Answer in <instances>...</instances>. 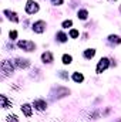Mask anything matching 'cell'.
I'll use <instances>...</instances> for the list:
<instances>
[{
	"instance_id": "cell-26",
	"label": "cell",
	"mask_w": 121,
	"mask_h": 122,
	"mask_svg": "<svg viewBox=\"0 0 121 122\" xmlns=\"http://www.w3.org/2000/svg\"><path fill=\"white\" fill-rule=\"evenodd\" d=\"M116 122H121V118H118V119H117V121H116Z\"/></svg>"
},
{
	"instance_id": "cell-3",
	"label": "cell",
	"mask_w": 121,
	"mask_h": 122,
	"mask_svg": "<svg viewBox=\"0 0 121 122\" xmlns=\"http://www.w3.org/2000/svg\"><path fill=\"white\" fill-rule=\"evenodd\" d=\"M50 95H51L53 99H60V98H64V97L70 95V90H67V88L59 85V87H54V88L50 91Z\"/></svg>"
},
{
	"instance_id": "cell-24",
	"label": "cell",
	"mask_w": 121,
	"mask_h": 122,
	"mask_svg": "<svg viewBox=\"0 0 121 122\" xmlns=\"http://www.w3.org/2000/svg\"><path fill=\"white\" fill-rule=\"evenodd\" d=\"M90 118H93V119L100 118V111H93V112H90Z\"/></svg>"
},
{
	"instance_id": "cell-20",
	"label": "cell",
	"mask_w": 121,
	"mask_h": 122,
	"mask_svg": "<svg viewBox=\"0 0 121 122\" xmlns=\"http://www.w3.org/2000/svg\"><path fill=\"white\" fill-rule=\"evenodd\" d=\"M68 36H70V38H78V36H80V31L76 30V29H70V31H68Z\"/></svg>"
},
{
	"instance_id": "cell-13",
	"label": "cell",
	"mask_w": 121,
	"mask_h": 122,
	"mask_svg": "<svg viewBox=\"0 0 121 122\" xmlns=\"http://www.w3.org/2000/svg\"><path fill=\"white\" fill-rule=\"evenodd\" d=\"M71 80H73L76 84H83V82H84V75H83L81 72H78V71H74V72L71 74Z\"/></svg>"
},
{
	"instance_id": "cell-17",
	"label": "cell",
	"mask_w": 121,
	"mask_h": 122,
	"mask_svg": "<svg viewBox=\"0 0 121 122\" xmlns=\"http://www.w3.org/2000/svg\"><path fill=\"white\" fill-rule=\"evenodd\" d=\"M61 62H63L64 65H70V64L73 62V56H71V54H63V56H61Z\"/></svg>"
},
{
	"instance_id": "cell-1",
	"label": "cell",
	"mask_w": 121,
	"mask_h": 122,
	"mask_svg": "<svg viewBox=\"0 0 121 122\" xmlns=\"http://www.w3.org/2000/svg\"><path fill=\"white\" fill-rule=\"evenodd\" d=\"M0 70H1V77L6 78V77L13 75V72H14V65L11 64L10 60H3L1 64H0Z\"/></svg>"
},
{
	"instance_id": "cell-8",
	"label": "cell",
	"mask_w": 121,
	"mask_h": 122,
	"mask_svg": "<svg viewBox=\"0 0 121 122\" xmlns=\"http://www.w3.org/2000/svg\"><path fill=\"white\" fill-rule=\"evenodd\" d=\"M14 64H16L17 68H20V70H26V68L30 67V60H27V58H22V57H16V58H14Z\"/></svg>"
},
{
	"instance_id": "cell-5",
	"label": "cell",
	"mask_w": 121,
	"mask_h": 122,
	"mask_svg": "<svg viewBox=\"0 0 121 122\" xmlns=\"http://www.w3.org/2000/svg\"><path fill=\"white\" fill-rule=\"evenodd\" d=\"M108 67H110V58L108 57H101L100 61L97 62V65H95V72L97 74H103Z\"/></svg>"
},
{
	"instance_id": "cell-18",
	"label": "cell",
	"mask_w": 121,
	"mask_h": 122,
	"mask_svg": "<svg viewBox=\"0 0 121 122\" xmlns=\"http://www.w3.org/2000/svg\"><path fill=\"white\" fill-rule=\"evenodd\" d=\"M77 17H78V20H87L88 19V11L86 9H81V10L77 11Z\"/></svg>"
},
{
	"instance_id": "cell-28",
	"label": "cell",
	"mask_w": 121,
	"mask_h": 122,
	"mask_svg": "<svg viewBox=\"0 0 121 122\" xmlns=\"http://www.w3.org/2000/svg\"><path fill=\"white\" fill-rule=\"evenodd\" d=\"M120 13H121V4H120Z\"/></svg>"
},
{
	"instance_id": "cell-19",
	"label": "cell",
	"mask_w": 121,
	"mask_h": 122,
	"mask_svg": "<svg viewBox=\"0 0 121 122\" xmlns=\"http://www.w3.org/2000/svg\"><path fill=\"white\" fill-rule=\"evenodd\" d=\"M4 122H20V119H19V117L16 114H9L4 118Z\"/></svg>"
},
{
	"instance_id": "cell-27",
	"label": "cell",
	"mask_w": 121,
	"mask_h": 122,
	"mask_svg": "<svg viewBox=\"0 0 121 122\" xmlns=\"http://www.w3.org/2000/svg\"><path fill=\"white\" fill-rule=\"evenodd\" d=\"M108 1H116V0H108Z\"/></svg>"
},
{
	"instance_id": "cell-23",
	"label": "cell",
	"mask_w": 121,
	"mask_h": 122,
	"mask_svg": "<svg viewBox=\"0 0 121 122\" xmlns=\"http://www.w3.org/2000/svg\"><path fill=\"white\" fill-rule=\"evenodd\" d=\"M59 77L60 78H63V80H66V81H68V72L67 71H59Z\"/></svg>"
},
{
	"instance_id": "cell-11",
	"label": "cell",
	"mask_w": 121,
	"mask_h": 122,
	"mask_svg": "<svg viewBox=\"0 0 121 122\" xmlns=\"http://www.w3.org/2000/svg\"><path fill=\"white\" fill-rule=\"evenodd\" d=\"M20 111L23 112V115L26 118H31L33 117V105L27 104V102H24V104L20 105Z\"/></svg>"
},
{
	"instance_id": "cell-10",
	"label": "cell",
	"mask_w": 121,
	"mask_h": 122,
	"mask_svg": "<svg viewBox=\"0 0 121 122\" xmlns=\"http://www.w3.org/2000/svg\"><path fill=\"white\" fill-rule=\"evenodd\" d=\"M0 105H1L3 109H9V108L13 107V101H11L6 94H1V95H0Z\"/></svg>"
},
{
	"instance_id": "cell-2",
	"label": "cell",
	"mask_w": 121,
	"mask_h": 122,
	"mask_svg": "<svg viewBox=\"0 0 121 122\" xmlns=\"http://www.w3.org/2000/svg\"><path fill=\"white\" fill-rule=\"evenodd\" d=\"M17 47H19L20 50L26 51V53H33V51H36V44H34V41H31V40H19V41H17Z\"/></svg>"
},
{
	"instance_id": "cell-25",
	"label": "cell",
	"mask_w": 121,
	"mask_h": 122,
	"mask_svg": "<svg viewBox=\"0 0 121 122\" xmlns=\"http://www.w3.org/2000/svg\"><path fill=\"white\" fill-rule=\"evenodd\" d=\"M50 1H51L54 6H61V4L64 3V0H50Z\"/></svg>"
},
{
	"instance_id": "cell-12",
	"label": "cell",
	"mask_w": 121,
	"mask_h": 122,
	"mask_svg": "<svg viewBox=\"0 0 121 122\" xmlns=\"http://www.w3.org/2000/svg\"><path fill=\"white\" fill-rule=\"evenodd\" d=\"M41 61H43L44 64H51V62L54 61L53 53H51V51H44V53L41 54Z\"/></svg>"
},
{
	"instance_id": "cell-22",
	"label": "cell",
	"mask_w": 121,
	"mask_h": 122,
	"mask_svg": "<svg viewBox=\"0 0 121 122\" xmlns=\"http://www.w3.org/2000/svg\"><path fill=\"white\" fill-rule=\"evenodd\" d=\"M17 36H19V33H17L16 30H10V31H9V40H10V41L16 40V38H17Z\"/></svg>"
},
{
	"instance_id": "cell-15",
	"label": "cell",
	"mask_w": 121,
	"mask_h": 122,
	"mask_svg": "<svg viewBox=\"0 0 121 122\" xmlns=\"http://www.w3.org/2000/svg\"><path fill=\"white\" fill-rule=\"evenodd\" d=\"M108 41H110L111 44L118 46V44H121V37L118 34H110V36H108Z\"/></svg>"
},
{
	"instance_id": "cell-6",
	"label": "cell",
	"mask_w": 121,
	"mask_h": 122,
	"mask_svg": "<svg viewBox=\"0 0 121 122\" xmlns=\"http://www.w3.org/2000/svg\"><path fill=\"white\" fill-rule=\"evenodd\" d=\"M46 27H47V24H46L44 20H36L33 23V26H31V30L34 31L36 34H43L46 31Z\"/></svg>"
},
{
	"instance_id": "cell-4",
	"label": "cell",
	"mask_w": 121,
	"mask_h": 122,
	"mask_svg": "<svg viewBox=\"0 0 121 122\" xmlns=\"http://www.w3.org/2000/svg\"><path fill=\"white\" fill-rule=\"evenodd\" d=\"M24 10H26V13L27 14H36V13H38V10H40V4L36 1V0H27L26 1V6H24Z\"/></svg>"
},
{
	"instance_id": "cell-29",
	"label": "cell",
	"mask_w": 121,
	"mask_h": 122,
	"mask_svg": "<svg viewBox=\"0 0 121 122\" xmlns=\"http://www.w3.org/2000/svg\"><path fill=\"white\" fill-rule=\"evenodd\" d=\"M54 122H61V121H54Z\"/></svg>"
},
{
	"instance_id": "cell-14",
	"label": "cell",
	"mask_w": 121,
	"mask_h": 122,
	"mask_svg": "<svg viewBox=\"0 0 121 122\" xmlns=\"http://www.w3.org/2000/svg\"><path fill=\"white\" fill-rule=\"evenodd\" d=\"M94 56H95V48H86V50L83 51V57H84L86 60L94 58Z\"/></svg>"
},
{
	"instance_id": "cell-16",
	"label": "cell",
	"mask_w": 121,
	"mask_h": 122,
	"mask_svg": "<svg viewBox=\"0 0 121 122\" xmlns=\"http://www.w3.org/2000/svg\"><path fill=\"white\" fill-rule=\"evenodd\" d=\"M56 38H57V41H59V43H66V41H67V38H68V36H67L64 31H57Z\"/></svg>"
},
{
	"instance_id": "cell-21",
	"label": "cell",
	"mask_w": 121,
	"mask_h": 122,
	"mask_svg": "<svg viewBox=\"0 0 121 122\" xmlns=\"http://www.w3.org/2000/svg\"><path fill=\"white\" fill-rule=\"evenodd\" d=\"M61 27H63V29H71V27H73V20H70V19H68V20H64V21L61 23Z\"/></svg>"
},
{
	"instance_id": "cell-7",
	"label": "cell",
	"mask_w": 121,
	"mask_h": 122,
	"mask_svg": "<svg viewBox=\"0 0 121 122\" xmlns=\"http://www.w3.org/2000/svg\"><path fill=\"white\" fill-rule=\"evenodd\" d=\"M31 105H33V108H34L36 111H40V112L47 109V102H46V99H43V98H36Z\"/></svg>"
},
{
	"instance_id": "cell-9",
	"label": "cell",
	"mask_w": 121,
	"mask_h": 122,
	"mask_svg": "<svg viewBox=\"0 0 121 122\" xmlns=\"http://www.w3.org/2000/svg\"><path fill=\"white\" fill-rule=\"evenodd\" d=\"M3 14L6 16V19L7 20H10L11 23H19L20 21V19H19V14L16 13V11H13V10H3Z\"/></svg>"
}]
</instances>
